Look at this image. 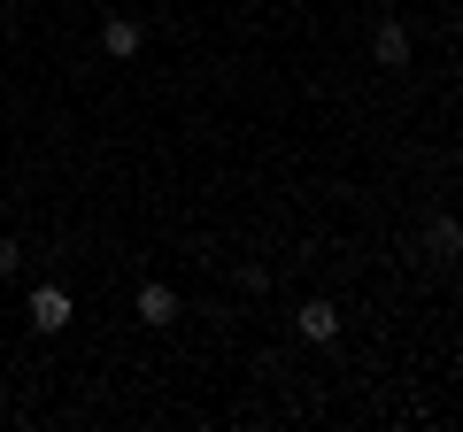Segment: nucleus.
Instances as JSON below:
<instances>
[{"label":"nucleus","mask_w":463,"mask_h":432,"mask_svg":"<svg viewBox=\"0 0 463 432\" xmlns=\"http://www.w3.org/2000/svg\"><path fill=\"white\" fill-rule=\"evenodd\" d=\"M32 324H39V333H62V324H70V294H62V286H32Z\"/></svg>","instance_id":"nucleus-1"},{"label":"nucleus","mask_w":463,"mask_h":432,"mask_svg":"<svg viewBox=\"0 0 463 432\" xmlns=\"http://www.w3.org/2000/svg\"><path fill=\"white\" fill-rule=\"evenodd\" d=\"M425 255H432V263H456V255H463V224H456V216H432V224H425Z\"/></svg>","instance_id":"nucleus-2"},{"label":"nucleus","mask_w":463,"mask_h":432,"mask_svg":"<svg viewBox=\"0 0 463 432\" xmlns=\"http://www.w3.org/2000/svg\"><path fill=\"white\" fill-rule=\"evenodd\" d=\"M170 316H178V294H170L163 278H147L139 286V324H170Z\"/></svg>","instance_id":"nucleus-3"},{"label":"nucleus","mask_w":463,"mask_h":432,"mask_svg":"<svg viewBox=\"0 0 463 432\" xmlns=\"http://www.w3.org/2000/svg\"><path fill=\"white\" fill-rule=\"evenodd\" d=\"M100 47H109L116 62H132V54H139V23L132 16H109V23H100Z\"/></svg>","instance_id":"nucleus-4"},{"label":"nucleus","mask_w":463,"mask_h":432,"mask_svg":"<svg viewBox=\"0 0 463 432\" xmlns=\"http://www.w3.org/2000/svg\"><path fill=\"white\" fill-rule=\"evenodd\" d=\"M371 54H379L386 70H402L410 62V32H402V23H379V32H371Z\"/></svg>","instance_id":"nucleus-5"},{"label":"nucleus","mask_w":463,"mask_h":432,"mask_svg":"<svg viewBox=\"0 0 463 432\" xmlns=\"http://www.w3.org/2000/svg\"><path fill=\"white\" fill-rule=\"evenodd\" d=\"M340 333V309L332 301H301V340H332Z\"/></svg>","instance_id":"nucleus-6"},{"label":"nucleus","mask_w":463,"mask_h":432,"mask_svg":"<svg viewBox=\"0 0 463 432\" xmlns=\"http://www.w3.org/2000/svg\"><path fill=\"white\" fill-rule=\"evenodd\" d=\"M16 263H24V248H16V239H0V278H8Z\"/></svg>","instance_id":"nucleus-7"}]
</instances>
